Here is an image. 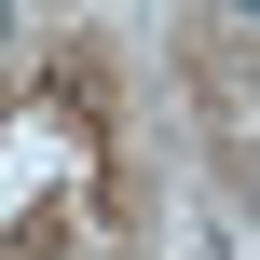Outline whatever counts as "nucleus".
Returning <instances> with one entry per match:
<instances>
[{"instance_id":"f257e3e1","label":"nucleus","mask_w":260,"mask_h":260,"mask_svg":"<svg viewBox=\"0 0 260 260\" xmlns=\"http://www.w3.org/2000/svg\"><path fill=\"white\" fill-rule=\"evenodd\" d=\"M233 14H247V27H260V0H233Z\"/></svg>"}]
</instances>
